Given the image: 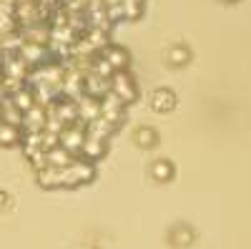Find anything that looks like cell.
Segmentation results:
<instances>
[{"label": "cell", "mask_w": 251, "mask_h": 249, "mask_svg": "<svg viewBox=\"0 0 251 249\" xmlns=\"http://www.w3.org/2000/svg\"><path fill=\"white\" fill-rule=\"evenodd\" d=\"M93 179H96V164L88 161V159L75 156L66 169H63V186H68V189H75L80 184H91Z\"/></svg>", "instance_id": "obj_1"}, {"label": "cell", "mask_w": 251, "mask_h": 249, "mask_svg": "<svg viewBox=\"0 0 251 249\" xmlns=\"http://www.w3.org/2000/svg\"><path fill=\"white\" fill-rule=\"evenodd\" d=\"M108 81H111V93L123 103V106H131V103L138 98L136 81H133V76H131L128 71H118V73H113Z\"/></svg>", "instance_id": "obj_2"}, {"label": "cell", "mask_w": 251, "mask_h": 249, "mask_svg": "<svg viewBox=\"0 0 251 249\" xmlns=\"http://www.w3.org/2000/svg\"><path fill=\"white\" fill-rule=\"evenodd\" d=\"M83 138H86V121L78 118L73 126H66L58 134V146H63L71 156H78L80 146H83Z\"/></svg>", "instance_id": "obj_3"}, {"label": "cell", "mask_w": 251, "mask_h": 249, "mask_svg": "<svg viewBox=\"0 0 251 249\" xmlns=\"http://www.w3.org/2000/svg\"><path fill=\"white\" fill-rule=\"evenodd\" d=\"M100 118H106L111 121L113 126H123V121H126V106L113 96V93H106L100 98Z\"/></svg>", "instance_id": "obj_4"}, {"label": "cell", "mask_w": 251, "mask_h": 249, "mask_svg": "<svg viewBox=\"0 0 251 249\" xmlns=\"http://www.w3.org/2000/svg\"><path fill=\"white\" fill-rule=\"evenodd\" d=\"M106 63L111 66V71L113 73H118V71H126L128 68V63H131V53L126 51V48H121V46H116V43H108L106 48H103L100 53H98Z\"/></svg>", "instance_id": "obj_5"}, {"label": "cell", "mask_w": 251, "mask_h": 249, "mask_svg": "<svg viewBox=\"0 0 251 249\" xmlns=\"http://www.w3.org/2000/svg\"><path fill=\"white\" fill-rule=\"evenodd\" d=\"M106 93H111V81L108 78H100V76H93V73L83 76V96H91V98L100 101Z\"/></svg>", "instance_id": "obj_6"}, {"label": "cell", "mask_w": 251, "mask_h": 249, "mask_svg": "<svg viewBox=\"0 0 251 249\" xmlns=\"http://www.w3.org/2000/svg\"><path fill=\"white\" fill-rule=\"evenodd\" d=\"M46 126V109L33 106L23 113V121H20V131L23 134H40Z\"/></svg>", "instance_id": "obj_7"}, {"label": "cell", "mask_w": 251, "mask_h": 249, "mask_svg": "<svg viewBox=\"0 0 251 249\" xmlns=\"http://www.w3.org/2000/svg\"><path fill=\"white\" fill-rule=\"evenodd\" d=\"M108 154V141H103V138H93V136H86L83 138V146H80V154L83 159H88V161H100L103 156Z\"/></svg>", "instance_id": "obj_8"}, {"label": "cell", "mask_w": 251, "mask_h": 249, "mask_svg": "<svg viewBox=\"0 0 251 249\" xmlns=\"http://www.w3.org/2000/svg\"><path fill=\"white\" fill-rule=\"evenodd\" d=\"M151 109L156 113H169L176 109V93L171 88H156L151 96Z\"/></svg>", "instance_id": "obj_9"}, {"label": "cell", "mask_w": 251, "mask_h": 249, "mask_svg": "<svg viewBox=\"0 0 251 249\" xmlns=\"http://www.w3.org/2000/svg\"><path fill=\"white\" fill-rule=\"evenodd\" d=\"M75 106H78V118L86 121V123L100 116V101H96V98H91V96L75 98Z\"/></svg>", "instance_id": "obj_10"}, {"label": "cell", "mask_w": 251, "mask_h": 249, "mask_svg": "<svg viewBox=\"0 0 251 249\" xmlns=\"http://www.w3.org/2000/svg\"><path fill=\"white\" fill-rule=\"evenodd\" d=\"M113 131H116L113 123H111V121H106V118H100V116L86 123V136H93V138H103V141H108V138L113 136Z\"/></svg>", "instance_id": "obj_11"}, {"label": "cell", "mask_w": 251, "mask_h": 249, "mask_svg": "<svg viewBox=\"0 0 251 249\" xmlns=\"http://www.w3.org/2000/svg\"><path fill=\"white\" fill-rule=\"evenodd\" d=\"M35 176H38V184L43 186V189H58V186H63V169L46 166V169L35 171Z\"/></svg>", "instance_id": "obj_12"}, {"label": "cell", "mask_w": 251, "mask_h": 249, "mask_svg": "<svg viewBox=\"0 0 251 249\" xmlns=\"http://www.w3.org/2000/svg\"><path fill=\"white\" fill-rule=\"evenodd\" d=\"M73 159L75 156H71L63 146H53V149L46 151V161H48V166H53V169H66Z\"/></svg>", "instance_id": "obj_13"}, {"label": "cell", "mask_w": 251, "mask_h": 249, "mask_svg": "<svg viewBox=\"0 0 251 249\" xmlns=\"http://www.w3.org/2000/svg\"><path fill=\"white\" fill-rule=\"evenodd\" d=\"M10 101L15 103V109L20 111V113H25L28 109H33L35 106V98H33V88L30 86H23V88H18L13 96H10Z\"/></svg>", "instance_id": "obj_14"}, {"label": "cell", "mask_w": 251, "mask_h": 249, "mask_svg": "<svg viewBox=\"0 0 251 249\" xmlns=\"http://www.w3.org/2000/svg\"><path fill=\"white\" fill-rule=\"evenodd\" d=\"M151 176L156 181H171L174 179V164L169 159H158L151 164Z\"/></svg>", "instance_id": "obj_15"}, {"label": "cell", "mask_w": 251, "mask_h": 249, "mask_svg": "<svg viewBox=\"0 0 251 249\" xmlns=\"http://www.w3.org/2000/svg\"><path fill=\"white\" fill-rule=\"evenodd\" d=\"M23 138V131L10 123H0V146H15Z\"/></svg>", "instance_id": "obj_16"}, {"label": "cell", "mask_w": 251, "mask_h": 249, "mask_svg": "<svg viewBox=\"0 0 251 249\" xmlns=\"http://www.w3.org/2000/svg\"><path fill=\"white\" fill-rule=\"evenodd\" d=\"M121 8H123V18L126 20H138L143 15L146 0H121Z\"/></svg>", "instance_id": "obj_17"}, {"label": "cell", "mask_w": 251, "mask_h": 249, "mask_svg": "<svg viewBox=\"0 0 251 249\" xmlns=\"http://www.w3.org/2000/svg\"><path fill=\"white\" fill-rule=\"evenodd\" d=\"M136 143L141 149H151V146H156V138H158V134L151 129V126H141V129H136Z\"/></svg>", "instance_id": "obj_18"}, {"label": "cell", "mask_w": 251, "mask_h": 249, "mask_svg": "<svg viewBox=\"0 0 251 249\" xmlns=\"http://www.w3.org/2000/svg\"><path fill=\"white\" fill-rule=\"evenodd\" d=\"M169 60H171V66H186L188 60H191V51L186 46H174L169 51Z\"/></svg>", "instance_id": "obj_19"}, {"label": "cell", "mask_w": 251, "mask_h": 249, "mask_svg": "<svg viewBox=\"0 0 251 249\" xmlns=\"http://www.w3.org/2000/svg\"><path fill=\"white\" fill-rule=\"evenodd\" d=\"M174 237H176V239H174L176 244H191V242H194V239H191V232H188L186 226H181V229H176V232H174Z\"/></svg>", "instance_id": "obj_20"}, {"label": "cell", "mask_w": 251, "mask_h": 249, "mask_svg": "<svg viewBox=\"0 0 251 249\" xmlns=\"http://www.w3.org/2000/svg\"><path fill=\"white\" fill-rule=\"evenodd\" d=\"M5 206H8V194L0 192V209H5Z\"/></svg>", "instance_id": "obj_21"}, {"label": "cell", "mask_w": 251, "mask_h": 249, "mask_svg": "<svg viewBox=\"0 0 251 249\" xmlns=\"http://www.w3.org/2000/svg\"><path fill=\"white\" fill-rule=\"evenodd\" d=\"M121 3V0H103V5H106V8H111V5H118Z\"/></svg>", "instance_id": "obj_22"}, {"label": "cell", "mask_w": 251, "mask_h": 249, "mask_svg": "<svg viewBox=\"0 0 251 249\" xmlns=\"http://www.w3.org/2000/svg\"><path fill=\"white\" fill-rule=\"evenodd\" d=\"M0 123H3V118H0Z\"/></svg>", "instance_id": "obj_23"}]
</instances>
